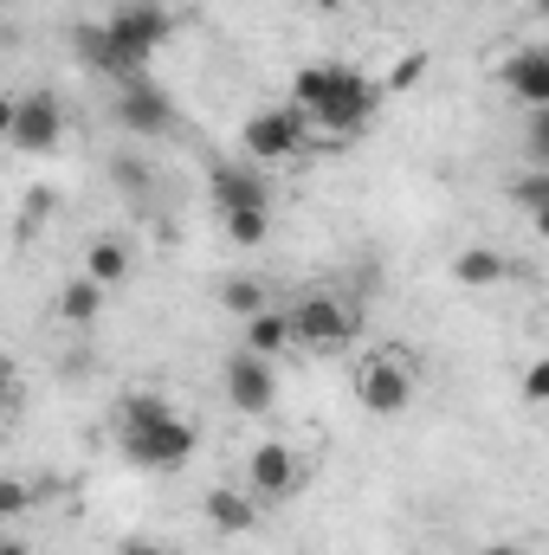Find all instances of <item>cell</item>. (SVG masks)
<instances>
[{
  "mask_svg": "<svg viewBox=\"0 0 549 555\" xmlns=\"http://www.w3.org/2000/svg\"><path fill=\"white\" fill-rule=\"evenodd\" d=\"M117 439H124L130 465H142V472H181L194 459V446H201V433L162 395H130L124 414H117Z\"/></svg>",
  "mask_w": 549,
  "mask_h": 555,
  "instance_id": "cell-1",
  "label": "cell"
},
{
  "mask_svg": "<svg viewBox=\"0 0 549 555\" xmlns=\"http://www.w3.org/2000/svg\"><path fill=\"white\" fill-rule=\"evenodd\" d=\"M413 388H420V369H413L401 349H375V356H362V369H356V408L375 414V420L408 414Z\"/></svg>",
  "mask_w": 549,
  "mask_h": 555,
  "instance_id": "cell-2",
  "label": "cell"
},
{
  "mask_svg": "<svg viewBox=\"0 0 549 555\" xmlns=\"http://www.w3.org/2000/svg\"><path fill=\"white\" fill-rule=\"evenodd\" d=\"M310 142H317V130H310V117H304L297 104H259V111L246 117V155H253V168H266V162H297Z\"/></svg>",
  "mask_w": 549,
  "mask_h": 555,
  "instance_id": "cell-3",
  "label": "cell"
},
{
  "mask_svg": "<svg viewBox=\"0 0 549 555\" xmlns=\"http://www.w3.org/2000/svg\"><path fill=\"white\" fill-rule=\"evenodd\" d=\"M375 111H382V85L343 65L336 72V91L310 111V130H323V137H362L375 124Z\"/></svg>",
  "mask_w": 549,
  "mask_h": 555,
  "instance_id": "cell-4",
  "label": "cell"
},
{
  "mask_svg": "<svg viewBox=\"0 0 549 555\" xmlns=\"http://www.w3.org/2000/svg\"><path fill=\"white\" fill-rule=\"evenodd\" d=\"M291 330H297V343L304 349H349L356 343V310L343 304V297H330V291H310V297H297V310H291Z\"/></svg>",
  "mask_w": 549,
  "mask_h": 555,
  "instance_id": "cell-5",
  "label": "cell"
},
{
  "mask_svg": "<svg viewBox=\"0 0 549 555\" xmlns=\"http://www.w3.org/2000/svg\"><path fill=\"white\" fill-rule=\"evenodd\" d=\"M59 137H65V104L52 91H26V98L7 104V142L20 155H52Z\"/></svg>",
  "mask_w": 549,
  "mask_h": 555,
  "instance_id": "cell-6",
  "label": "cell"
},
{
  "mask_svg": "<svg viewBox=\"0 0 549 555\" xmlns=\"http://www.w3.org/2000/svg\"><path fill=\"white\" fill-rule=\"evenodd\" d=\"M72 52H78V65H85V72L117 78V85H137L142 65H149V59H137V52L111 33V20H85V26L72 33Z\"/></svg>",
  "mask_w": 549,
  "mask_h": 555,
  "instance_id": "cell-7",
  "label": "cell"
},
{
  "mask_svg": "<svg viewBox=\"0 0 549 555\" xmlns=\"http://www.w3.org/2000/svg\"><path fill=\"white\" fill-rule=\"evenodd\" d=\"M246 485L259 491V504H284V498L304 491V459L291 446H278V439H259L246 452Z\"/></svg>",
  "mask_w": 549,
  "mask_h": 555,
  "instance_id": "cell-8",
  "label": "cell"
},
{
  "mask_svg": "<svg viewBox=\"0 0 549 555\" xmlns=\"http://www.w3.org/2000/svg\"><path fill=\"white\" fill-rule=\"evenodd\" d=\"M220 382H227V401H233V414H246V420L272 414V401H278V375H272V362H266V356H253V349L227 356Z\"/></svg>",
  "mask_w": 549,
  "mask_h": 555,
  "instance_id": "cell-9",
  "label": "cell"
},
{
  "mask_svg": "<svg viewBox=\"0 0 549 555\" xmlns=\"http://www.w3.org/2000/svg\"><path fill=\"white\" fill-rule=\"evenodd\" d=\"M117 124H124L130 137H168V124H175V104H168V91H162L155 78L117 85Z\"/></svg>",
  "mask_w": 549,
  "mask_h": 555,
  "instance_id": "cell-10",
  "label": "cell"
},
{
  "mask_svg": "<svg viewBox=\"0 0 549 555\" xmlns=\"http://www.w3.org/2000/svg\"><path fill=\"white\" fill-rule=\"evenodd\" d=\"M111 33H117L137 59H155V46L168 39V7H162V0H124V7L111 13Z\"/></svg>",
  "mask_w": 549,
  "mask_h": 555,
  "instance_id": "cell-11",
  "label": "cell"
},
{
  "mask_svg": "<svg viewBox=\"0 0 549 555\" xmlns=\"http://www.w3.org/2000/svg\"><path fill=\"white\" fill-rule=\"evenodd\" d=\"M201 517H207L220 537H246V530H259V491H253V485H214V491L201 498Z\"/></svg>",
  "mask_w": 549,
  "mask_h": 555,
  "instance_id": "cell-12",
  "label": "cell"
},
{
  "mask_svg": "<svg viewBox=\"0 0 549 555\" xmlns=\"http://www.w3.org/2000/svg\"><path fill=\"white\" fill-rule=\"evenodd\" d=\"M214 207H220V214H240V207H272V181H266L259 168L220 162V168H214Z\"/></svg>",
  "mask_w": 549,
  "mask_h": 555,
  "instance_id": "cell-13",
  "label": "cell"
},
{
  "mask_svg": "<svg viewBox=\"0 0 549 555\" xmlns=\"http://www.w3.org/2000/svg\"><path fill=\"white\" fill-rule=\"evenodd\" d=\"M505 91L531 111H549V52L531 46V52H511L505 59Z\"/></svg>",
  "mask_w": 549,
  "mask_h": 555,
  "instance_id": "cell-14",
  "label": "cell"
},
{
  "mask_svg": "<svg viewBox=\"0 0 549 555\" xmlns=\"http://www.w3.org/2000/svg\"><path fill=\"white\" fill-rule=\"evenodd\" d=\"M104 291H111V284H98L91 272L65 278V291L52 297V317H59V323H72V330H85V323H98V317H104Z\"/></svg>",
  "mask_w": 549,
  "mask_h": 555,
  "instance_id": "cell-15",
  "label": "cell"
},
{
  "mask_svg": "<svg viewBox=\"0 0 549 555\" xmlns=\"http://www.w3.org/2000/svg\"><path fill=\"white\" fill-rule=\"evenodd\" d=\"M240 330H246V349H253V356H266V362H272V356H284V349L297 343L291 310H259V317H253V323H240Z\"/></svg>",
  "mask_w": 549,
  "mask_h": 555,
  "instance_id": "cell-16",
  "label": "cell"
},
{
  "mask_svg": "<svg viewBox=\"0 0 549 555\" xmlns=\"http://www.w3.org/2000/svg\"><path fill=\"white\" fill-rule=\"evenodd\" d=\"M505 272H511V266H505V253H491V246H465V253L452 259V278H459V284H472V291L498 284Z\"/></svg>",
  "mask_w": 549,
  "mask_h": 555,
  "instance_id": "cell-17",
  "label": "cell"
},
{
  "mask_svg": "<svg viewBox=\"0 0 549 555\" xmlns=\"http://www.w3.org/2000/svg\"><path fill=\"white\" fill-rule=\"evenodd\" d=\"M220 310L240 317V323H253V317L272 310V304H266V284H259V278H227V284H220Z\"/></svg>",
  "mask_w": 549,
  "mask_h": 555,
  "instance_id": "cell-18",
  "label": "cell"
},
{
  "mask_svg": "<svg viewBox=\"0 0 549 555\" xmlns=\"http://www.w3.org/2000/svg\"><path fill=\"white\" fill-rule=\"evenodd\" d=\"M85 272L98 278V284H124V278H130V246H124V240H91Z\"/></svg>",
  "mask_w": 549,
  "mask_h": 555,
  "instance_id": "cell-19",
  "label": "cell"
},
{
  "mask_svg": "<svg viewBox=\"0 0 549 555\" xmlns=\"http://www.w3.org/2000/svg\"><path fill=\"white\" fill-rule=\"evenodd\" d=\"M220 220H227L233 246H266V233H272V207H240V214H220Z\"/></svg>",
  "mask_w": 549,
  "mask_h": 555,
  "instance_id": "cell-20",
  "label": "cell"
},
{
  "mask_svg": "<svg viewBox=\"0 0 549 555\" xmlns=\"http://www.w3.org/2000/svg\"><path fill=\"white\" fill-rule=\"evenodd\" d=\"M511 201L531 207V214H544L549 207V175H524V181H511Z\"/></svg>",
  "mask_w": 549,
  "mask_h": 555,
  "instance_id": "cell-21",
  "label": "cell"
},
{
  "mask_svg": "<svg viewBox=\"0 0 549 555\" xmlns=\"http://www.w3.org/2000/svg\"><path fill=\"white\" fill-rule=\"evenodd\" d=\"M420 72H426V52H401V59L388 65V91H408V85H420Z\"/></svg>",
  "mask_w": 549,
  "mask_h": 555,
  "instance_id": "cell-22",
  "label": "cell"
},
{
  "mask_svg": "<svg viewBox=\"0 0 549 555\" xmlns=\"http://www.w3.org/2000/svg\"><path fill=\"white\" fill-rule=\"evenodd\" d=\"M524 401H549V356L524 369Z\"/></svg>",
  "mask_w": 549,
  "mask_h": 555,
  "instance_id": "cell-23",
  "label": "cell"
},
{
  "mask_svg": "<svg viewBox=\"0 0 549 555\" xmlns=\"http://www.w3.org/2000/svg\"><path fill=\"white\" fill-rule=\"evenodd\" d=\"M531 155L549 162V111H531Z\"/></svg>",
  "mask_w": 549,
  "mask_h": 555,
  "instance_id": "cell-24",
  "label": "cell"
},
{
  "mask_svg": "<svg viewBox=\"0 0 549 555\" xmlns=\"http://www.w3.org/2000/svg\"><path fill=\"white\" fill-rule=\"evenodd\" d=\"M124 555H168V550H155V543H142L137 537V543H124Z\"/></svg>",
  "mask_w": 549,
  "mask_h": 555,
  "instance_id": "cell-25",
  "label": "cell"
},
{
  "mask_svg": "<svg viewBox=\"0 0 549 555\" xmlns=\"http://www.w3.org/2000/svg\"><path fill=\"white\" fill-rule=\"evenodd\" d=\"M0 555H26V543H20V537H7V543H0Z\"/></svg>",
  "mask_w": 549,
  "mask_h": 555,
  "instance_id": "cell-26",
  "label": "cell"
},
{
  "mask_svg": "<svg viewBox=\"0 0 549 555\" xmlns=\"http://www.w3.org/2000/svg\"><path fill=\"white\" fill-rule=\"evenodd\" d=\"M531 220H537V240H549V207L544 214H531Z\"/></svg>",
  "mask_w": 549,
  "mask_h": 555,
  "instance_id": "cell-27",
  "label": "cell"
},
{
  "mask_svg": "<svg viewBox=\"0 0 549 555\" xmlns=\"http://www.w3.org/2000/svg\"><path fill=\"white\" fill-rule=\"evenodd\" d=\"M485 555H524V550H518V543H491Z\"/></svg>",
  "mask_w": 549,
  "mask_h": 555,
  "instance_id": "cell-28",
  "label": "cell"
},
{
  "mask_svg": "<svg viewBox=\"0 0 549 555\" xmlns=\"http://www.w3.org/2000/svg\"><path fill=\"white\" fill-rule=\"evenodd\" d=\"M317 7H343V0H317Z\"/></svg>",
  "mask_w": 549,
  "mask_h": 555,
  "instance_id": "cell-29",
  "label": "cell"
},
{
  "mask_svg": "<svg viewBox=\"0 0 549 555\" xmlns=\"http://www.w3.org/2000/svg\"><path fill=\"white\" fill-rule=\"evenodd\" d=\"M544 336H549V330H544Z\"/></svg>",
  "mask_w": 549,
  "mask_h": 555,
  "instance_id": "cell-30",
  "label": "cell"
}]
</instances>
